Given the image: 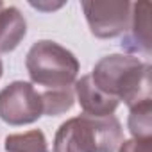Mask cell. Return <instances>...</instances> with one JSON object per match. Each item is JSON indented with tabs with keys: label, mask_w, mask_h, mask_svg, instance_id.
<instances>
[{
	"label": "cell",
	"mask_w": 152,
	"mask_h": 152,
	"mask_svg": "<svg viewBox=\"0 0 152 152\" xmlns=\"http://www.w3.org/2000/svg\"><path fill=\"white\" fill-rule=\"evenodd\" d=\"M2 73H4V64H2V59H0V77H2Z\"/></svg>",
	"instance_id": "obj_13"
},
{
	"label": "cell",
	"mask_w": 152,
	"mask_h": 152,
	"mask_svg": "<svg viewBox=\"0 0 152 152\" xmlns=\"http://www.w3.org/2000/svg\"><path fill=\"white\" fill-rule=\"evenodd\" d=\"M91 81L106 95L129 107L150 99V64L127 54L102 57L90 73Z\"/></svg>",
	"instance_id": "obj_1"
},
{
	"label": "cell",
	"mask_w": 152,
	"mask_h": 152,
	"mask_svg": "<svg viewBox=\"0 0 152 152\" xmlns=\"http://www.w3.org/2000/svg\"><path fill=\"white\" fill-rule=\"evenodd\" d=\"M122 141V124L115 115H81L59 125L54 136V152H116Z\"/></svg>",
	"instance_id": "obj_2"
},
{
	"label": "cell",
	"mask_w": 152,
	"mask_h": 152,
	"mask_svg": "<svg viewBox=\"0 0 152 152\" xmlns=\"http://www.w3.org/2000/svg\"><path fill=\"white\" fill-rule=\"evenodd\" d=\"M83 11L95 38L109 39L125 34L131 23L132 2L127 0H84Z\"/></svg>",
	"instance_id": "obj_4"
},
{
	"label": "cell",
	"mask_w": 152,
	"mask_h": 152,
	"mask_svg": "<svg viewBox=\"0 0 152 152\" xmlns=\"http://www.w3.org/2000/svg\"><path fill=\"white\" fill-rule=\"evenodd\" d=\"M4 147L7 152H48L47 138L39 129H32L22 134H9Z\"/></svg>",
	"instance_id": "obj_10"
},
{
	"label": "cell",
	"mask_w": 152,
	"mask_h": 152,
	"mask_svg": "<svg viewBox=\"0 0 152 152\" xmlns=\"http://www.w3.org/2000/svg\"><path fill=\"white\" fill-rule=\"evenodd\" d=\"M73 91L77 95V100H79L84 115H90V116H111L120 104L116 99H113V97L106 95L102 90H99L90 75H84V77H81L75 83Z\"/></svg>",
	"instance_id": "obj_7"
},
{
	"label": "cell",
	"mask_w": 152,
	"mask_h": 152,
	"mask_svg": "<svg viewBox=\"0 0 152 152\" xmlns=\"http://www.w3.org/2000/svg\"><path fill=\"white\" fill-rule=\"evenodd\" d=\"M43 115L41 93L25 81H15L0 91V120L9 125H27Z\"/></svg>",
	"instance_id": "obj_5"
},
{
	"label": "cell",
	"mask_w": 152,
	"mask_h": 152,
	"mask_svg": "<svg viewBox=\"0 0 152 152\" xmlns=\"http://www.w3.org/2000/svg\"><path fill=\"white\" fill-rule=\"evenodd\" d=\"M75 102V91L72 86L59 88V90H48L41 93V104H43V115L47 116H57L61 113H66L73 107Z\"/></svg>",
	"instance_id": "obj_11"
},
{
	"label": "cell",
	"mask_w": 152,
	"mask_h": 152,
	"mask_svg": "<svg viewBox=\"0 0 152 152\" xmlns=\"http://www.w3.org/2000/svg\"><path fill=\"white\" fill-rule=\"evenodd\" d=\"M2 7H4V4H2V2H0V9H2Z\"/></svg>",
	"instance_id": "obj_14"
},
{
	"label": "cell",
	"mask_w": 152,
	"mask_h": 152,
	"mask_svg": "<svg viewBox=\"0 0 152 152\" xmlns=\"http://www.w3.org/2000/svg\"><path fill=\"white\" fill-rule=\"evenodd\" d=\"M150 143L152 138L148 140H138V138H131L120 143L118 152H150Z\"/></svg>",
	"instance_id": "obj_12"
},
{
	"label": "cell",
	"mask_w": 152,
	"mask_h": 152,
	"mask_svg": "<svg viewBox=\"0 0 152 152\" xmlns=\"http://www.w3.org/2000/svg\"><path fill=\"white\" fill-rule=\"evenodd\" d=\"M27 34V22L18 7L0 9V54L13 52Z\"/></svg>",
	"instance_id": "obj_8"
},
{
	"label": "cell",
	"mask_w": 152,
	"mask_h": 152,
	"mask_svg": "<svg viewBox=\"0 0 152 152\" xmlns=\"http://www.w3.org/2000/svg\"><path fill=\"white\" fill-rule=\"evenodd\" d=\"M120 45L127 52V56H132V54L150 56L152 39H150V4L148 2L132 4L131 23Z\"/></svg>",
	"instance_id": "obj_6"
},
{
	"label": "cell",
	"mask_w": 152,
	"mask_h": 152,
	"mask_svg": "<svg viewBox=\"0 0 152 152\" xmlns=\"http://www.w3.org/2000/svg\"><path fill=\"white\" fill-rule=\"evenodd\" d=\"M129 131L132 138L148 140L152 138V99L143 100L132 107H129Z\"/></svg>",
	"instance_id": "obj_9"
},
{
	"label": "cell",
	"mask_w": 152,
	"mask_h": 152,
	"mask_svg": "<svg viewBox=\"0 0 152 152\" xmlns=\"http://www.w3.org/2000/svg\"><path fill=\"white\" fill-rule=\"evenodd\" d=\"M25 68L34 84L48 90H59L75 83L81 64L73 52L63 45L52 39H39L29 48Z\"/></svg>",
	"instance_id": "obj_3"
}]
</instances>
